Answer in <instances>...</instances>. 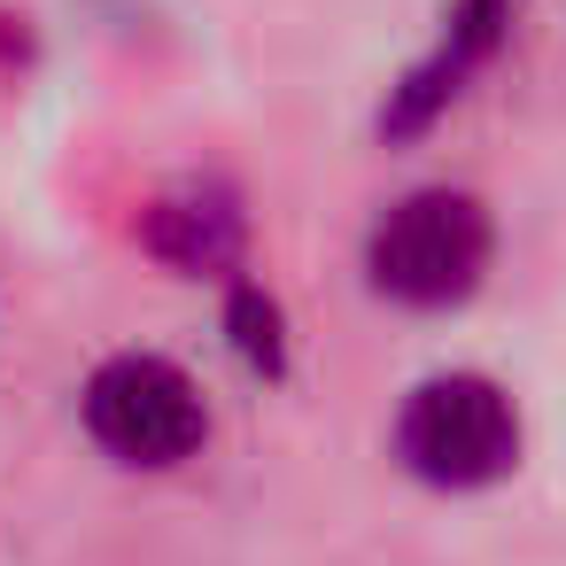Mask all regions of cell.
Returning <instances> with one entry per match:
<instances>
[{
  "label": "cell",
  "mask_w": 566,
  "mask_h": 566,
  "mask_svg": "<svg viewBox=\"0 0 566 566\" xmlns=\"http://www.w3.org/2000/svg\"><path fill=\"white\" fill-rule=\"evenodd\" d=\"M396 450L434 489H481V481L512 473V458H520L512 396L496 380H481V373H442L403 403Z\"/></svg>",
  "instance_id": "obj_2"
},
{
  "label": "cell",
  "mask_w": 566,
  "mask_h": 566,
  "mask_svg": "<svg viewBox=\"0 0 566 566\" xmlns=\"http://www.w3.org/2000/svg\"><path fill=\"white\" fill-rule=\"evenodd\" d=\"M202 427H210L202 396L171 357L133 349L86 380V434L125 465H179V458H195Z\"/></svg>",
  "instance_id": "obj_3"
},
{
  "label": "cell",
  "mask_w": 566,
  "mask_h": 566,
  "mask_svg": "<svg viewBox=\"0 0 566 566\" xmlns=\"http://www.w3.org/2000/svg\"><path fill=\"white\" fill-rule=\"evenodd\" d=\"M489 210L473 195H450V187H427V195H403L373 241H365V272L380 295L411 303V311H442V303H465L489 272Z\"/></svg>",
  "instance_id": "obj_1"
}]
</instances>
